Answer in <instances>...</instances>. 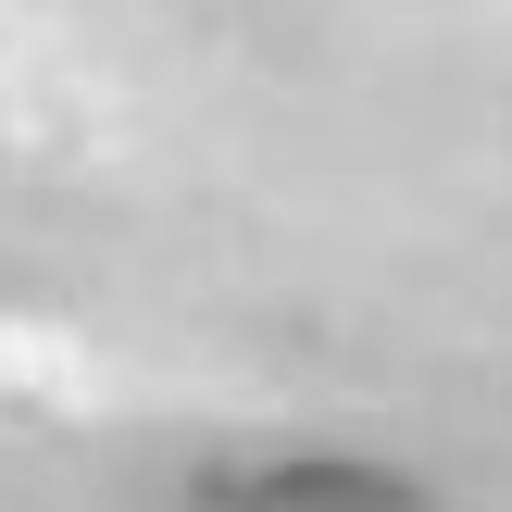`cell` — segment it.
I'll list each match as a JSON object with an SVG mask.
<instances>
[{
  "label": "cell",
  "instance_id": "obj_1",
  "mask_svg": "<svg viewBox=\"0 0 512 512\" xmlns=\"http://www.w3.org/2000/svg\"><path fill=\"white\" fill-rule=\"evenodd\" d=\"M113 125V75L88 63L75 25H50L38 0H0V138L13 150H88Z\"/></svg>",
  "mask_w": 512,
  "mask_h": 512
}]
</instances>
